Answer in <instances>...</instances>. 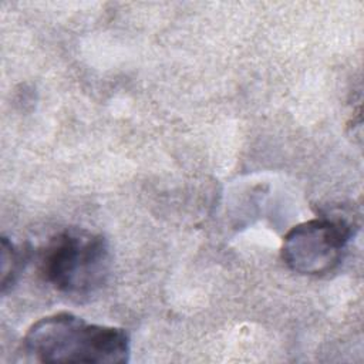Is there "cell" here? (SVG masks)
Here are the masks:
<instances>
[{
    "label": "cell",
    "mask_w": 364,
    "mask_h": 364,
    "mask_svg": "<svg viewBox=\"0 0 364 364\" xmlns=\"http://www.w3.org/2000/svg\"><path fill=\"white\" fill-rule=\"evenodd\" d=\"M23 347L40 363L125 364L131 353L124 328L88 323L68 311L37 320L27 330Z\"/></svg>",
    "instance_id": "1"
},
{
    "label": "cell",
    "mask_w": 364,
    "mask_h": 364,
    "mask_svg": "<svg viewBox=\"0 0 364 364\" xmlns=\"http://www.w3.org/2000/svg\"><path fill=\"white\" fill-rule=\"evenodd\" d=\"M111 252L107 239L87 229L71 228L53 236L40 252L43 279L58 293L82 301L107 283Z\"/></svg>",
    "instance_id": "2"
},
{
    "label": "cell",
    "mask_w": 364,
    "mask_h": 364,
    "mask_svg": "<svg viewBox=\"0 0 364 364\" xmlns=\"http://www.w3.org/2000/svg\"><path fill=\"white\" fill-rule=\"evenodd\" d=\"M354 229V219L344 215L301 222L284 235L282 259L290 270L300 274L330 273L341 263Z\"/></svg>",
    "instance_id": "3"
},
{
    "label": "cell",
    "mask_w": 364,
    "mask_h": 364,
    "mask_svg": "<svg viewBox=\"0 0 364 364\" xmlns=\"http://www.w3.org/2000/svg\"><path fill=\"white\" fill-rule=\"evenodd\" d=\"M26 256L6 236L1 237V293L6 294L17 282Z\"/></svg>",
    "instance_id": "4"
}]
</instances>
